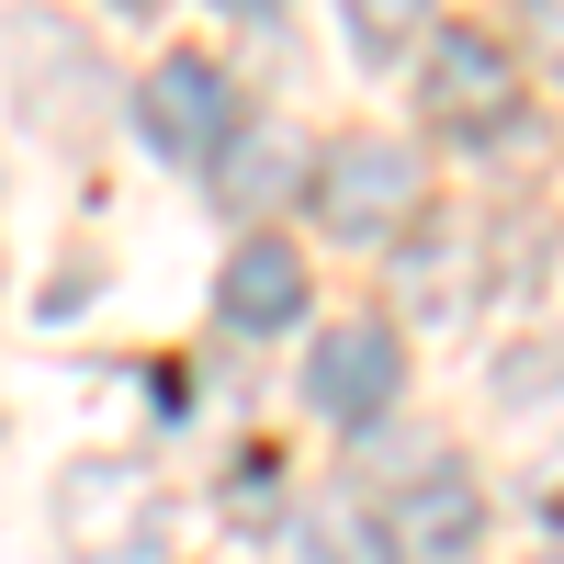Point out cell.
Masks as SVG:
<instances>
[{
    "label": "cell",
    "instance_id": "6da1fadb",
    "mask_svg": "<svg viewBox=\"0 0 564 564\" xmlns=\"http://www.w3.org/2000/svg\"><path fill=\"white\" fill-rule=\"evenodd\" d=\"M57 531H68V564H159L170 553V486L148 463H68L57 475Z\"/></svg>",
    "mask_w": 564,
    "mask_h": 564
},
{
    "label": "cell",
    "instance_id": "7a4b0ae2",
    "mask_svg": "<svg viewBox=\"0 0 564 564\" xmlns=\"http://www.w3.org/2000/svg\"><path fill=\"white\" fill-rule=\"evenodd\" d=\"M417 193H430V170H417L395 135H350V148L327 159V181H316V215L339 226V238H395L417 215Z\"/></svg>",
    "mask_w": 564,
    "mask_h": 564
},
{
    "label": "cell",
    "instance_id": "3957f363",
    "mask_svg": "<svg viewBox=\"0 0 564 564\" xmlns=\"http://www.w3.org/2000/svg\"><path fill=\"white\" fill-rule=\"evenodd\" d=\"M226 124H238V90H226L215 57H159L135 79V135H148L159 159H215Z\"/></svg>",
    "mask_w": 564,
    "mask_h": 564
},
{
    "label": "cell",
    "instance_id": "277c9868",
    "mask_svg": "<svg viewBox=\"0 0 564 564\" xmlns=\"http://www.w3.org/2000/svg\"><path fill=\"white\" fill-rule=\"evenodd\" d=\"M417 102H430V124H452V135H486V124H508V102H520V68H508L497 34L441 23L430 68H417Z\"/></svg>",
    "mask_w": 564,
    "mask_h": 564
},
{
    "label": "cell",
    "instance_id": "5b68a950",
    "mask_svg": "<svg viewBox=\"0 0 564 564\" xmlns=\"http://www.w3.org/2000/svg\"><path fill=\"white\" fill-rule=\"evenodd\" d=\"M395 372H406V350L384 339V327H327L316 339V361H305V395H316V417H384L395 406Z\"/></svg>",
    "mask_w": 564,
    "mask_h": 564
},
{
    "label": "cell",
    "instance_id": "8992f818",
    "mask_svg": "<svg viewBox=\"0 0 564 564\" xmlns=\"http://www.w3.org/2000/svg\"><path fill=\"white\" fill-rule=\"evenodd\" d=\"M475 520H486V497H475V475H463V463H430V475H417L406 497H395V553L406 564H452L463 542H475Z\"/></svg>",
    "mask_w": 564,
    "mask_h": 564
},
{
    "label": "cell",
    "instance_id": "52a82bcc",
    "mask_svg": "<svg viewBox=\"0 0 564 564\" xmlns=\"http://www.w3.org/2000/svg\"><path fill=\"white\" fill-rule=\"evenodd\" d=\"M215 316L226 327H294L305 316V260L282 249V238H249L238 260L215 271Z\"/></svg>",
    "mask_w": 564,
    "mask_h": 564
},
{
    "label": "cell",
    "instance_id": "ba28073f",
    "mask_svg": "<svg viewBox=\"0 0 564 564\" xmlns=\"http://www.w3.org/2000/svg\"><path fill=\"white\" fill-rule=\"evenodd\" d=\"M294 159H305L294 135H282V124H260L249 148L226 159V204H249V215H260V204H282V193H294Z\"/></svg>",
    "mask_w": 564,
    "mask_h": 564
},
{
    "label": "cell",
    "instance_id": "9c48e42d",
    "mask_svg": "<svg viewBox=\"0 0 564 564\" xmlns=\"http://www.w3.org/2000/svg\"><path fill=\"white\" fill-rule=\"evenodd\" d=\"M339 23L361 57H406L417 34H430V0H339Z\"/></svg>",
    "mask_w": 564,
    "mask_h": 564
},
{
    "label": "cell",
    "instance_id": "30bf717a",
    "mask_svg": "<svg viewBox=\"0 0 564 564\" xmlns=\"http://www.w3.org/2000/svg\"><path fill=\"white\" fill-rule=\"evenodd\" d=\"M520 34L542 45V57H564V0H520Z\"/></svg>",
    "mask_w": 564,
    "mask_h": 564
},
{
    "label": "cell",
    "instance_id": "8fae6325",
    "mask_svg": "<svg viewBox=\"0 0 564 564\" xmlns=\"http://www.w3.org/2000/svg\"><path fill=\"white\" fill-rule=\"evenodd\" d=\"M113 12H159V0H113Z\"/></svg>",
    "mask_w": 564,
    "mask_h": 564
},
{
    "label": "cell",
    "instance_id": "7c38bea8",
    "mask_svg": "<svg viewBox=\"0 0 564 564\" xmlns=\"http://www.w3.org/2000/svg\"><path fill=\"white\" fill-rule=\"evenodd\" d=\"M226 12H271V0H226Z\"/></svg>",
    "mask_w": 564,
    "mask_h": 564
},
{
    "label": "cell",
    "instance_id": "4fadbf2b",
    "mask_svg": "<svg viewBox=\"0 0 564 564\" xmlns=\"http://www.w3.org/2000/svg\"><path fill=\"white\" fill-rule=\"evenodd\" d=\"M542 564H564V553H542Z\"/></svg>",
    "mask_w": 564,
    "mask_h": 564
}]
</instances>
